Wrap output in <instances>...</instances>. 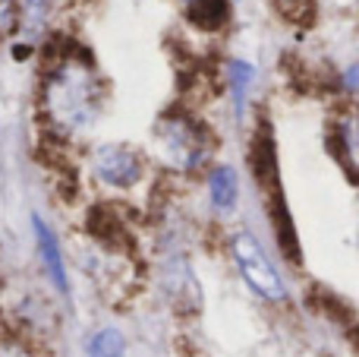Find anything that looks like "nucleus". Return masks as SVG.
<instances>
[{
  "label": "nucleus",
  "mask_w": 359,
  "mask_h": 357,
  "mask_svg": "<svg viewBox=\"0 0 359 357\" xmlns=\"http://www.w3.org/2000/svg\"><path fill=\"white\" fill-rule=\"evenodd\" d=\"M101 111V86L86 60L60 54L44 76V114L60 133H79L95 124Z\"/></svg>",
  "instance_id": "obj_1"
},
{
  "label": "nucleus",
  "mask_w": 359,
  "mask_h": 357,
  "mask_svg": "<svg viewBox=\"0 0 359 357\" xmlns=\"http://www.w3.org/2000/svg\"><path fill=\"white\" fill-rule=\"evenodd\" d=\"M233 259L240 266V275L246 278V285L255 294L268 297V301H280L284 297V282H280L278 269L271 266V259L262 253L259 240L252 234H236L233 238Z\"/></svg>",
  "instance_id": "obj_2"
},
{
  "label": "nucleus",
  "mask_w": 359,
  "mask_h": 357,
  "mask_svg": "<svg viewBox=\"0 0 359 357\" xmlns=\"http://www.w3.org/2000/svg\"><path fill=\"white\" fill-rule=\"evenodd\" d=\"M158 145L168 155V162L180 164V168H192L202 158L205 149V133L186 114H168L158 124Z\"/></svg>",
  "instance_id": "obj_3"
},
{
  "label": "nucleus",
  "mask_w": 359,
  "mask_h": 357,
  "mask_svg": "<svg viewBox=\"0 0 359 357\" xmlns=\"http://www.w3.org/2000/svg\"><path fill=\"white\" fill-rule=\"evenodd\" d=\"M95 177L104 181L107 187H117V190H126L142 177V158L130 149V145H101L95 152Z\"/></svg>",
  "instance_id": "obj_4"
},
{
  "label": "nucleus",
  "mask_w": 359,
  "mask_h": 357,
  "mask_svg": "<svg viewBox=\"0 0 359 357\" xmlns=\"http://www.w3.org/2000/svg\"><path fill=\"white\" fill-rule=\"evenodd\" d=\"M334 155L341 158L344 171L359 181V111L344 114L334 124Z\"/></svg>",
  "instance_id": "obj_5"
},
{
  "label": "nucleus",
  "mask_w": 359,
  "mask_h": 357,
  "mask_svg": "<svg viewBox=\"0 0 359 357\" xmlns=\"http://www.w3.org/2000/svg\"><path fill=\"white\" fill-rule=\"evenodd\" d=\"M88 231H92L95 240H101V244L111 247V250H123V244L130 240L123 221H120L107 206L92 209V215H88Z\"/></svg>",
  "instance_id": "obj_6"
},
{
  "label": "nucleus",
  "mask_w": 359,
  "mask_h": 357,
  "mask_svg": "<svg viewBox=\"0 0 359 357\" xmlns=\"http://www.w3.org/2000/svg\"><path fill=\"white\" fill-rule=\"evenodd\" d=\"M189 19L198 29H221L230 19V6L227 0H189Z\"/></svg>",
  "instance_id": "obj_7"
},
{
  "label": "nucleus",
  "mask_w": 359,
  "mask_h": 357,
  "mask_svg": "<svg viewBox=\"0 0 359 357\" xmlns=\"http://www.w3.org/2000/svg\"><path fill=\"white\" fill-rule=\"evenodd\" d=\"M236 200V177L230 168H217L211 174V202L217 209H230Z\"/></svg>",
  "instance_id": "obj_8"
},
{
  "label": "nucleus",
  "mask_w": 359,
  "mask_h": 357,
  "mask_svg": "<svg viewBox=\"0 0 359 357\" xmlns=\"http://www.w3.org/2000/svg\"><path fill=\"white\" fill-rule=\"evenodd\" d=\"M88 357H123V335L117 329H101L88 345Z\"/></svg>",
  "instance_id": "obj_9"
},
{
  "label": "nucleus",
  "mask_w": 359,
  "mask_h": 357,
  "mask_svg": "<svg viewBox=\"0 0 359 357\" xmlns=\"http://www.w3.org/2000/svg\"><path fill=\"white\" fill-rule=\"evenodd\" d=\"M38 234H41V250H44V259L50 263V275H54L57 285H63V266H60V253H57V244L50 234H44V228H38Z\"/></svg>",
  "instance_id": "obj_10"
},
{
  "label": "nucleus",
  "mask_w": 359,
  "mask_h": 357,
  "mask_svg": "<svg viewBox=\"0 0 359 357\" xmlns=\"http://www.w3.org/2000/svg\"><path fill=\"white\" fill-rule=\"evenodd\" d=\"M0 357H32L29 351H25L22 345H19V342H0Z\"/></svg>",
  "instance_id": "obj_11"
}]
</instances>
